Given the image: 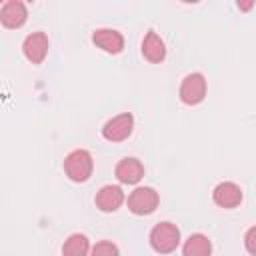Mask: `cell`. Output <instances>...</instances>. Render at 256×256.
Instances as JSON below:
<instances>
[{"mask_svg": "<svg viewBox=\"0 0 256 256\" xmlns=\"http://www.w3.org/2000/svg\"><path fill=\"white\" fill-rule=\"evenodd\" d=\"M114 174H116L118 182H122V184H136L144 176V166L138 158H122L116 164Z\"/></svg>", "mask_w": 256, "mask_h": 256, "instance_id": "11", "label": "cell"}, {"mask_svg": "<svg viewBox=\"0 0 256 256\" xmlns=\"http://www.w3.org/2000/svg\"><path fill=\"white\" fill-rule=\"evenodd\" d=\"M124 192L120 186H114V184H108V186H102L98 192H96V206L102 210V212H116L122 204H124Z\"/></svg>", "mask_w": 256, "mask_h": 256, "instance_id": "10", "label": "cell"}, {"mask_svg": "<svg viewBox=\"0 0 256 256\" xmlns=\"http://www.w3.org/2000/svg\"><path fill=\"white\" fill-rule=\"evenodd\" d=\"M244 246H246V250L252 256H256V226H252V228L246 230V234H244Z\"/></svg>", "mask_w": 256, "mask_h": 256, "instance_id": "16", "label": "cell"}, {"mask_svg": "<svg viewBox=\"0 0 256 256\" xmlns=\"http://www.w3.org/2000/svg\"><path fill=\"white\" fill-rule=\"evenodd\" d=\"M212 200L220 208H236L242 202V188L234 182H220L212 190Z\"/></svg>", "mask_w": 256, "mask_h": 256, "instance_id": "9", "label": "cell"}, {"mask_svg": "<svg viewBox=\"0 0 256 256\" xmlns=\"http://www.w3.org/2000/svg\"><path fill=\"white\" fill-rule=\"evenodd\" d=\"M90 242L84 234H70L62 246V256H88Z\"/></svg>", "mask_w": 256, "mask_h": 256, "instance_id": "14", "label": "cell"}, {"mask_svg": "<svg viewBox=\"0 0 256 256\" xmlns=\"http://www.w3.org/2000/svg\"><path fill=\"white\" fill-rule=\"evenodd\" d=\"M206 96V78L200 72H190L180 84V100L188 106L200 104Z\"/></svg>", "mask_w": 256, "mask_h": 256, "instance_id": "4", "label": "cell"}, {"mask_svg": "<svg viewBox=\"0 0 256 256\" xmlns=\"http://www.w3.org/2000/svg\"><path fill=\"white\" fill-rule=\"evenodd\" d=\"M90 256H120V250L114 242L110 240H102V242H96L90 250Z\"/></svg>", "mask_w": 256, "mask_h": 256, "instance_id": "15", "label": "cell"}, {"mask_svg": "<svg viewBox=\"0 0 256 256\" xmlns=\"http://www.w3.org/2000/svg\"><path fill=\"white\" fill-rule=\"evenodd\" d=\"M92 42L108 54H120L124 48V36L114 28H98L92 32Z\"/></svg>", "mask_w": 256, "mask_h": 256, "instance_id": "8", "label": "cell"}, {"mask_svg": "<svg viewBox=\"0 0 256 256\" xmlns=\"http://www.w3.org/2000/svg\"><path fill=\"white\" fill-rule=\"evenodd\" d=\"M48 46H50V42H48V36L44 32H32L24 38L22 52L32 64H42L46 54H48Z\"/></svg>", "mask_w": 256, "mask_h": 256, "instance_id": "6", "label": "cell"}, {"mask_svg": "<svg viewBox=\"0 0 256 256\" xmlns=\"http://www.w3.org/2000/svg\"><path fill=\"white\" fill-rule=\"evenodd\" d=\"M158 202H160V196L154 188L138 186L128 196V210L136 216H146V214H152L158 208Z\"/></svg>", "mask_w": 256, "mask_h": 256, "instance_id": "3", "label": "cell"}, {"mask_svg": "<svg viewBox=\"0 0 256 256\" xmlns=\"http://www.w3.org/2000/svg\"><path fill=\"white\" fill-rule=\"evenodd\" d=\"M134 130V116L130 112H122L114 118H110L102 126V136L108 142H122L126 140Z\"/></svg>", "mask_w": 256, "mask_h": 256, "instance_id": "5", "label": "cell"}, {"mask_svg": "<svg viewBox=\"0 0 256 256\" xmlns=\"http://www.w3.org/2000/svg\"><path fill=\"white\" fill-rule=\"evenodd\" d=\"M252 4H254V2H238V8H242V10H250Z\"/></svg>", "mask_w": 256, "mask_h": 256, "instance_id": "17", "label": "cell"}, {"mask_svg": "<svg viewBox=\"0 0 256 256\" xmlns=\"http://www.w3.org/2000/svg\"><path fill=\"white\" fill-rule=\"evenodd\" d=\"M210 254H212V244H210L208 236H204L200 232L190 234L182 246V256H210Z\"/></svg>", "mask_w": 256, "mask_h": 256, "instance_id": "13", "label": "cell"}, {"mask_svg": "<svg viewBox=\"0 0 256 256\" xmlns=\"http://www.w3.org/2000/svg\"><path fill=\"white\" fill-rule=\"evenodd\" d=\"M180 244V230L172 222H158L150 230V246L158 254H170Z\"/></svg>", "mask_w": 256, "mask_h": 256, "instance_id": "2", "label": "cell"}, {"mask_svg": "<svg viewBox=\"0 0 256 256\" xmlns=\"http://www.w3.org/2000/svg\"><path fill=\"white\" fill-rule=\"evenodd\" d=\"M92 170H94L92 154L84 148L72 150L64 158V172L72 182H86L92 176Z\"/></svg>", "mask_w": 256, "mask_h": 256, "instance_id": "1", "label": "cell"}, {"mask_svg": "<svg viewBox=\"0 0 256 256\" xmlns=\"http://www.w3.org/2000/svg\"><path fill=\"white\" fill-rule=\"evenodd\" d=\"M28 18L26 4L20 0H6L0 8V22L6 28H20Z\"/></svg>", "mask_w": 256, "mask_h": 256, "instance_id": "7", "label": "cell"}, {"mask_svg": "<svg viewBox=\"0 0 256 256\" xmlns=\"http://www.w3.org/2000/svg\"><path fill=\"white\" fill-rule=\"evenodd\" d=\"M142 54L148 62H162L164 56H166V46H164V40L154 32V30H148L144 40H142Z\"/></svg>", "mask_w": 256, "mask_h": 256, "instance_id": "12", "label": "cell"}]
</instances>
